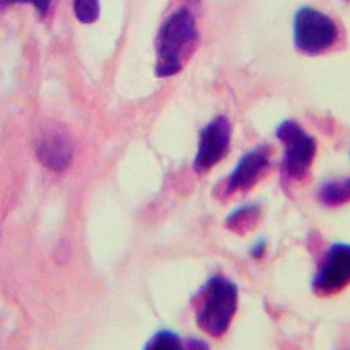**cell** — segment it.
I'll return each mask as SVG.
<instances>
[{"instance_id": "7c38bea8", "label": "cell", "mask_w": 350, "mask_h": 350, "mask_svg": "<svg viewBox=\"0 0 350 350\" xmlns=\"http://www.w3.org/2000/svg\"><path fill=\"white\" fill-rule=\"evenodd\" d=\"M144 350H183V347L178 335L171 331H160L148 341Z\"/></svg>"}, {"instance_id": "5bb4252c", "label": "cell", "mask_w": 350, "mask_h": 350, "mask_svg": "<svg viewBox=\"0 0 350 350\" xmlns=\"http://www.w3.org/2000/svg\"><path fill=\"white\" fill-rule=\"evenodd\" d=\"M265 252H266V243L264 240H258L252 248H251V255L254 257L255 259H261L264 256Z\"/></svg>"}, {"instance_id": "2e32d148", "label": "cell", "mask_w": 350, "mask_h": 350, "mask_svg": "<svg viewBox=\"0 0 350 350\" xmlns=\"http://www.w3.org/2000/svg\"><path fill=\"white\" fill-rule=\"evenodd\" d=\"M12 0H1L2 4L5 3V2H10Z\"/></svg>"}, {"instance_id": "30bf717a", "label": "cell", "mask_w": 350, "mask_h": 350, "mask_svg": "<svg viewBox=\"0 0 350 350\" xmlns=\"http://www.w3.org/2000/svg\"><path fill=\"white\" fill-rule=\"evenodd\" d=\"M260 215L258 203H250L234 210L227 218V226L236 232H245L256 224Z\"/></svg>"}, {"instance_id": "8fae6325", "label": "cell", "mask_w": 350, "mask_h": 350, "mask_svg": "<svg viewBox=\"0 0 350 350\" xmlns=\"http://www.w3.org/2000/svg\"><path fill=\"white\" fill-rule=\"evenodd\" d=\"M73 10L80 23L92 24L100 16V2L99 0H73Z\"/></svg>"}, {"instance_id": "ba28073f", "label": "cell", "mask_w": 350, "mask_h": 350, "mask_svg": "<svg viewBox=\"0 0 350 350\" xmlns=\"http://www.w3.org/2000/svg\"><path fill=\"white\" fill-rule=\"evenodd\" d=\"M273 149L268 145H259L245 153L236 163L226 183L225 193L248 191L271 165Z\"/></svg>"}, {"instance_id": "7a4b0ae2", "label": "cell", "mask_w": 350, "mask_h": 350, "mask_svg": "<svg viewBox=\"0 0 350 350\" xmlns=\"http://www.w3.org/2000/svg\"><path fill=\"white\" fill-rule=\"evenodd\" d=\"M238 308L236 284L222 275H214L205 282L199 293L197 326L210 336H223L229 329Z\"/></svg>"}, {"instance_id": "9a60e30c", "label": "cell", "mask_w": 350, "mask_h": 350, "mask_svg": "<svg viewBox=\"0 0 350 350\" xmlns=\"http://www.w3.org/2000/svg\"><path fill=\"white\" fill-rule=\"evenodd\" d=\"M187 350H210L207 342L197 338H190L186 343Z\"/></svg>"}, {"instance_id": "277c9868", "label": "cell", "mask_w": 350, "mask_h": 350, "mask_svg": "<svg viewBox=\"0 0 350 350\" xmlns=\"http://www.w3.org/2000/svg\"><path fill=\"white\" fill-rule=\"evenodd\" d=\"M275 135L284 146L282 168L291 178L301 180L308 175L316 157V139L292 120L282 122Z\"/></svg>"}, {"instance_id": "4fadbf2b", "label": "cell", "mask_w": 350, "mask_h": 350, "mask_svg": "<svg viewBox=\"0 0 350 350\" xmlns=\"http://www.w3.org/2000/svg\"><path fill=\"white\" fill-rule=\"evenodd\" d=\"M53 0H12L10 2H16V3L32 4L37 12L40 14H45L49 12Z\"/></svg>"}, {"instance_id": "3957f363", "label": "cell", "mask_w": 350, "mask_h": 350, "mask_svg": "<svg viewBox=\"0 0 350 350\" xmlns=\"http://www.w3.org/2000/svg\"><path fill=\"white\" fill-rule=\"evenodd\" d=\"M338 38V29L332 18L320 10L305 6L294 18V42L306 55H320Z\"/></svg>"}, {"instance_id": "8992f818", "label": "cell", "mask_w": 350, "mask_h": 350, "mask_svg": "<svg viewBox=\"0 0 350 350\" xmlns=\"http://www.w3.org/2000/svg\"><path fill=\"white\" fill-rule=\"evenodd\" d=\"M232 133V123L225 116L216 117L201 129L199 149L193 161L195 172H208L226 157L230 149Z\"/></svg>"}, {"instance_id": "9c48e42d", "label": "cell", "mask_w": 350, "mask_h": 350, "mask_svg": "<svg viewBox=\"0 0 350 350\" xmlns=\"http://www.w3.org/2000/svg\"><path fill=\"white\" fill-rule=\"evenodd\" d=\"M318 198L325 206L338 207L350 202V177L326 181L318 191Z\"/></svg>"}, {"instance_id": "52a82bcc", "label": "cell", "mask_w": 350, "mask_h": 350, "mask_svg": "<svg viewBox=\"0 0 350 350\" xmlns=\"http://www.w3.org/2000/svg\"><path fill=\"white\" fill-rule=\"evenodd\" d=\"M35 152L40 163L47 170L63 172L73 157V143L65 129L53 125L41 131L35 144Z\"/></svg>"}, {"instance_id": "6da1fadb", "label": "cell", "mask_w": 350, "mask_h": 350, "mask_svg": "<svg viewBox=\"0 0 350 350\" xmlns=\"http://www.w3.org/2000/svg\"><path fill=\"white\" fill-rule=\"evenodd\" d=\"M197 39V23L190 10L183 8L168 16L156 37V76L166 78L178 74L183 57Z\"/></svg>"}, {"instance_id": "5b68a950", "label": "cell", "mask_w": 350, "mask_h": 350, "mask_svg": "<svg viewBox=\"0 0 350 350\" xmlns=\"http://www.w3.org/2000/svg\"><path fill=\"white\" fill-rule=\"evenodd\" d=\"M350 284V245L336 243L327 250L312 280V290L320 296L339 293Z\"/></svg>"}]
</instances>
